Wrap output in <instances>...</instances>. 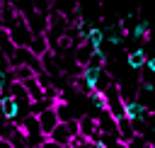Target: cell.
Masks as SVG:
<instances>
[{"instance_id":"cell-1","label":"cell","mask_w":155,"mask_h":148,"mask_svg":"<svg viewBox=\"0 0 155 148\" xmlns=\"http://www.w3.org/2000/svg\"><path fill=\"white\" fill-rule=\"evenodd\" d=\"M102 95H104V107L109 109V114L114 119H124L126 116V102H124V95H121V85L114 80Z\"/></svg>"},{"instance_id":"cell-2","label":"cell","mask_w":155,"mask_h":148,"mask_svg":"<svg viewBox=\"0 0 155 148\" xmlns=\"http://www.w3.org/2000/svg\"><path fill=\"white\" fill-rule=\"evenodd\" d=\"M19 129H22V133L27 136L29 148H36V146H41V143L46 141V136H44V131H41V124H39V116H36V114H27V116L19 121Z\"/></svg>"},{"instance_id":"cell-3","label":"cell","mask_w":155,"mask_h":148,"mask_svg":"<svg viewBox=\"0 0 155 148\" xmlns=\"http://www.w3.org/2000/svg\"><path fill=\"white\" fill-rule=\"evenodd\" d=\"M7 36H10V41L17 46V49H29V44H31V39H34V34H31V29H29V24H27V19L19 15L17 17V22L7 29Z\"/></svg>"},{"instance_id":"cell-4","label":"cell","mask_w":155,"mask_h":148,"mask_svg":"<svg viewBox=\"0 0 155 148\" xmlns=\"http://www.w3.org/2000/svg\"><path fill=\"white\" fill-rule=\"evenodd\" d=\"M97 126H99V133H109V136L119 138V119H114L109 114V109H102L97 114Z\"/></svg>"},{"instance_id":"cell-5","label":"cell","mask_w":155,"mask_h":148,"mask_svg":"<svg viewBox=\"0 0 155 148\" xmlns=\"http://www.w3.org/2000/svg\"><path fill=\"white\" fill-rule=\"evenodd\" d=\"M78 121H80V136L85 141H99V126H97V119L94 116L82 114Z\"/></svg>"},{"instance_id":"cell-6","label":"cell","mask_w":155,"mask_h":148,"mask_svg":"<svg viewBox=\"0 0 155 148\" xmlns=\"http://www.w3.org/2000/svg\"><path fill=\"white\" fill-rule=\"evenodd\" d=\"M27 24H29V29H31V34L34 36H39V34H46L48 32V15H44V12H29L27 17Z\"/></svg>"},{"instance_id":"cell-7","label":"cell","mask_w":155,"mask_h":148,"mask_svg":"<svg viewBox=\"0 0 155 148\" xmlns=\"http://www.w3.org/2000/svg\"><path fill=\"white\" fill-rule=\"evenodd\" d=\"M39 124H41V131H44V136L48 138L51 136V131L61 124V119H58V112H56V104L53 107H48V109H44L41 114H39Z\"/></svg>"},{"instance_id":"cell-8","label":"cell","mask_w":155,"mask_h":148,"mask_svg":"<svg viewBox=\"0 0 155 148\" xmlns=\"http://www.w3.org/2000/svg\"><path fill=\"white\" fill-rule=\"evenodd\" d=\"M94 51H97V49H94V46H92L90 41H80V44H78V46L73 49V56H75V63H78L80 68H85V66L90 63V58L94 56Z\"/></svg>"},{"instance_id":"cell-9","label":"cell","mask_w":155,"mask_h":148,"mask_svg":"<svg viewBox=\"0 0 155 148\" xmlns=\"http://www.w3.org/2000/svg\"><path fill=\"white\" fill-rule=\"evenodd\" d=\"M145 63H148V53H145V49H143V46L133 49V51L126 56V66H128V68H133V70H143V68H145Z\"/></svg>"},{"instance_id":"cell-10","label":"cell","mask_w":155,"mask_h":148,"mask_svg":"<svg viewBox=\"0 0 155 148\" xmlns=\"http://www.w3.org/2000/svg\"><path fill=\"white\" fill-rule=\"evenodd\" d=\"M150 36V24L148 19H138L131 29H128V39H136V41H145Z\"/></svg>"},{"instance_id":"cell-11","label":"cell","mask_w":155,"mask_h":148,"mask_svg":"<svg viewBox=\"0 0 155 148\" xmlns=\"http://www.w3.org/2000/svg\"><path fill=\"white\" fill-rule=\"evenodd\" d=\"M29 51H31L36 58L46 56V53L51 51V44H48V39H46V34H39V36H34V39H31V44H29Z\"/></svg>"},{"instance_id":"cell-12","label":"cell","mask_w":155,"mask_h":148,"mask_svg":"<svg viewBox=\"0 0 155 148\" xmlns=\"http://www.w3.org/2000/svg\"><path fill=\"white\" fill-rule=\"evenodd\" d=\"M136 136H138V133H136V129H133V121H131L128 116L119 119V141H124V143H131Z\"/></svg>"},{"instance_id":"cell-13","label":"cell","mask_w":155,"mask_h":148,"mask_svg":"<svg viewBox=\"0 0 155 148\" xmlns=\"http://www.w3.org/2000/svg\"><path fill=\"white\" fill-rule=\"evenodd\" d=\"M22 85L27 87V95H29V99H31V102L44 99V87H41V82L36 80V75H34V78H29V80H24Z\"/></svg>"},{"instance_id":"cell-14","label":"cell","mask_w":155,"mask_h":148,"mask_svg":"<svg viewBox=\"0 0 155 148\" xmlns=\"http://www.w3.org/2000/svg\"><path fill=\"white\" fill-rule=\"evenodd\" d=\"M148 112H150V109H145L138 99L126 102V116H128V119H145V116H148Z\"/></svg>"},{"instance_id":"cell-15","label":"cell","mask_w":155,"mask_h":148,"mask_svg":"<svg viewBox=\"0 0 155 148\" xmlns=\"http://www.w3.org/2000/svg\"><path fill=\"white\" fill-rule=\"evenodd\" d=\"M104 39H107V34H104V29H99V27H90V32L85 34V41H90V44H92L97 51L102 49Z\"/></svg>"},{"instance_id":"cell-16","label":"cell","mask_w":155,"mask_h":148,"mask_svg":"<svg viewBox=\"0 0 155 148\" xmlns=\"http://www.w3.org/2000/svg\"><path fill=\"white\" fill-rule=\"evenodd\" d=\"M36 73L29 68V66H15L12 70H10V78L12 80H19V82H24V80H29V78H34Z\"/></svg>"},{"instance_id":"cell-17","label":"cell","mask_w":155,"mask_h":148,"mask_svg":"<svg viewBox=\"0 0 155 148\" xmlns=\"http://www.w3.org/2000/svg\"><path fill=\"white\" fill-rule=\"evenodd\" d=\"M7 141H10V143H12L15 148H29V143H27V136L22 133V129H19V126H17L15 131H12V136H10Z\"/></svg>"},{"instance_id":"cell-18","label":"cell","mask_w":155,"mask_h":148,"mask_svg":"<svg viewBox=\"0 0 155 148\" xmlns=\"http://www.w3.org/2000/svg\"><path fill=\"white\" fill-rule=\"evenodd\" d=\"M31 2H34V10L36 12L51 15V10H53V0H31Z\"/></svg>"},{"instance_id":"cell-19","label":"cell","mask_w":155,"mask_h":148,"mask_svg":"<svg viewBox=\"0 0 155 148\" xmlns=\"http://www.w3.org/2000/svg\"><path fill=\"white\" fill-rule=\"evenodd\" d=\"M0 70H2V73H10V70H12V61H10V56H5L2 51H0Z\"/></svg>"},{"instance_id":"cell-20","label":"cell","mask_w":155,"mask_h":148,"mask_svg":"<svg viewBox=\"0 0 155 148\" xmlns=\"http://www.w3.org/2000/svg\"><path fill=\"white\" fill-rule=\"evenodd\" d=\"M12 82V78H10V73H2L0 70V95L2 92H7V85Z\"/></svg>"},{"instance_id":"cell-21","label":"cell","mask_w":155,"mask_h":148,"mask_svg":"<svg viewBox=\"0 0 155 148\" xmlns=\"http://www.w3.org/2000/svg\"><path fill=\"white\" fill-rule=\"evenodd\" d=\"M145 124H148V129H150V131H155V112H148Z\"/></svg>"},{"instance_id":"cell-22","label":"cell","mask_w":155,"mask_h":148,"mask_svg":"<svg viewBox=\"0 0 155 148\" xmlns=\"http://www.w3.org/2000/svg\"><path fill=\"white\" fill-rule=\"evenodd\" d=\"M104 148H128V146H126L124 141H119V138H114V141H111V143H107Z\"/></svg>"},{"instance_id":"cell-23","label":"cell","mask_w":155,"mask_h":148,"mask_svg":"<svg viewBox=\"0 0 155 148\" xmlns=\"http://www.w3.org/2000/svg\"><path fill=\"white\" fill-rule=\"evenodd\" d=\"M41 148H63V146H58V143H53L51 138H46V141L41 143Z\"/></svg>"},{"instance_id":"cell-24","label":"cell","mask_w":155,"mask_h":148,"mask_svg":"<svg viewBox=\"0 0 155 148\" xmlns=\"http://www.w3.org/2000/svg\"><path fill=\"white\" fill-rule=\"evenodd\" d=\"M145 68H148V73H155V56H153V58H148Z\"/></svg>"},{"instance_id":"cell-25","label":"cell","mask_w":155,"mask_h":148,"mask_svg":"<svg viewBox=\"0 0 155 148\" xmlns=\"http://www.w3.org/2000/svg\"><path fill=\"white\" fill-rule=\"evenodd\" d=\"M0 148H15L10 141H5V138H0Z\"/></svg>"},{"instance_id":"cell-26","label":"cell","mask_w":155,"mask_h":148,"mask_svg":"<svg viewBox=\"0 0 155 148\" xmlns=\"http://www.w3.org/2000/svg\"><path fill=\"white\" fill-rule=\"evenodd\" d=\"M2 5H17V0H0Z\"/></svg>"},{"instance_id":"cell-27","label":"cell","mask_w":155,"mask_h":148,"mask_svg":"<svg viewBox=\"0 0 155 148\" xmlns=\"http://www.w3.org/2000/svg\"><path fill=\"white\" fill-rule=\"evenodd\" d=\"M150 112H155V104H153V109H150Z\"/></svg>"},{"instance_id":"cell-28","label":"cell","mask_w":155,"mask_h":148,"mask_svg":"<svg viewBox=\"0 0 155 148\" xmlns=\"http://www.w3.org/2000/svg\"><path fill=\"white\" fill-rule=\"evenodd\" d=\"M65 148H75V146H65Z\"/></svg>"},{"instance_id":"cell-29","label":"cell","mask_w":155,"mask_h":148,"mask_svg":"<svg viewBox=\"0 0 155 148\" xmlns=\"http://www.w3.org/2000/svg\"><path fill=\"white\" fill-rule=\"evenodd\" d=\"M36 148H41V146H36Z\"/></svg>"}]
</instances>
